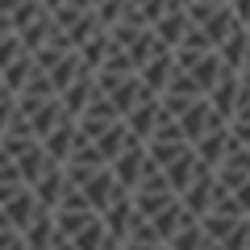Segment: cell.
Listing matches in <instances>:
<instances>
[{"label":"cell","mask_w":250,"mask_h":250,"mask_svg":"<svg viewBox=\"0 0 250 250\" xmlns=\"http://www.w3.org/2000/svg\"><path fill=\"white\" fill-rule=\"evenodd\" d=\"M246 150H250V146H246Z\"/></svg>","instance_id":"4"},{"label":"cell","mask_w":250,"mask_h":250,"mask_svg":"<svg viewBox=\"0 0 250 250\" xmlns=\"http://www.w3.org/2000/svg\"><path fill=\"white\" fill-rule=\"evenodd\" d=\"M217 179H221V188H229V192H238V188L250 179V150L246 146H233L229 150V159L217 167Z\"/></svg>","instance_id":"2"},{"label":"cell","mask_w":250,"mask_h":250,"mask_svg":"<svg viewBox=\"0 0 250 250\" xmlns=\"http://www.w3.org/2000/svg\"><path fill=\"white\" fill-rule=\"evenodd\" d=\"M229 9H233V17H238V21H242V25H246V29H250V0H233Z\"/></svg>","instance_id":"3"},{"label":"cell","mask_w":250,"mask_h":250,"mask_svg":"<svg viewBox=\"0 0 250 250\" xmlns=\"http://www.w3.org/2000/svg\"><path fill=\"white\" fill-rule=\"evenodd\" d=\"M233 146H238V142H233V134H229V129H217V134H208L205 142H200V146H192V150H196V159L205 163L208 171H217L225 159H229V150H233Z\"/></svg>","instance_id":"1"}]
</instances>
